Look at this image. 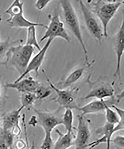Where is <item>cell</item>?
I'll use <instances>...</instances> for the list:
<instances>
[{"mask_svg": "<svg viewBox=\"0 0 124 149\" xmlns=\"http://www.w3.org/2000/svg\"><path fill=\"white\" fill-rule=\"evenodd\" d=\"M91 5V10L99 19L103 30L104 37L108 36V26L119 8L124 3L123 1H88Z\"/></svg>", "mask_w": 124, "mask_h": 149, "instance_id": "2", "label": "cell"}, {"mask_svg": "<svg viewBox=\"0 0 124 149\" xmlns=\"http://www.w3.org/2000/svg\"><path fill=\"white\" fill-rule=\"evenodd\" d=\"M104 111L106 114V122L115 125L120 122L119 117L116 112L111 109L110 106H107Z\"/></svg>", "mask_w": 124, "mask_h": 149, "instance_id": "22", "label": "cell"}, {"mask_svg": "<svg viewBox=\"0 0 124 149\" xmlns=\"http://www.w3.org/2000/svg\"><path fill=\"white\" fill-rule=\"evenodd\" d=\"M74 115L72 110L71 109H65V111L63 114L62 118V124L66 130V132H73V130L75 129L73 125Z\"/></svg>", "mask_w": 124, "mask_h": 149, "instance_id": "20", "label": "cell"}, {"mask_svg": "<svg viewBox=\"0 0 124 149\" xmlns=\"http://www.w3.org/2000/svg\"><path fill=\"white\" fill-rule=\"evenodd\" d=\"M36 27V26H33L28 28L25 45L35 47L40 51L41 48L37 41Z\"/></svg>", "mask_w": 124, "mask_h": 149, "instance_id": "21", "label": "cell"}, {"mask_svg": "<svg viewBox=\"0 0 124 149\" xmlns=\"http://www.w3.org/2000/svg\"><path fill=\"white\" fill-rule=\"evenodd\" d=\"M51 89L50 87H46L41 84L34 93L37 100H42L49 97L52 93Z\"/></svg>", "mask_w": 124, "mask_h": 149, "instance_id": "24", "label": "cell"}, {"mask_svg": "<svg viewBox=\"0 0 124 149\" xmlns=\"http://www.w3.org/2000/svg\"><path fill=\"white\" fill-rule=\"evenodd\" d=\"M54 144L52 133H46L40 147V149H53Z\"/></svg>", "mask_w": 124, "mask_h": 149, "instance_id": "25", "label": "cell"}, {"mask_svg": "<svg viewBox=\"0 0 124 149\" xmlns=\"http://www.w3.org/2000/svg\"><path fill=\"white\" fill-rule=\"evenodd\" d=\"M113 46L116 58V65L114 77L122 82L121 61L124 51V23L123 20L121 26L113 39Z\"/></svg>", "mask_w": 124, "mask_h": 149, "instance_id": "11", "label": "cell"}, {"mask_svg": "<svg viewBox=\"0 0 124 149\" xmlns=\"http://www.w3.org/2000/svg\"><path fill=\"white\" fill-rule=\"evenodd\" d=\"M2 15H0V23H1V21H2Z\"/></svg>", "mask_w": 124, "mask_h": 149, "instance_id": "32", "label": "cell"}, {"mask_svg": "<svg viewBox=\"0 0 124 149\" xmlns=\"http://www.w3.org/2000/svg\"><path fill=\"white\" fill-rule=\"evenodd\" d=\"M34 52V48L26 45L11 47L5 56V60L0 62L8 68H13L20 76L24 73Z\"/></svg>", "mask_w": 124, "mask_h": 149, "instance_id": "1", "label": "cell"}, {"mask_svg": "<svg viewBox=\"0 0 124 149\" xmlns=\"http://www.w3.org/2000/svg\"><path fill=\"white\" fill-rule=\"evenodd\" d=\"M75 149H79L78 148H76Z\"/></svg>", "mask_w": 124, "mask_h": 149, "instance_id": "33", "label": "cell"}, {"mask_svg": "<svg viewBox=\"0 0 124 149\" xmlns=\"http://www.w3.org/2000/svg\"><path fill=\"white\" fill-rule=\"evenodd\" d=\"M24 10H19L10 15L6 20L9 26L13 28H26L31 26H41L46 29L47 26L45 24L32 22L26 19L23 14Z\"/></svg>", "mask_w": 124, "mask_h": 149, "instance_id": "17", "label": "cell"}, {"mask_svg": "<svg viewBox=\"0 0 124 149\" xmlns=\"http://www.w3.org/2000/svg\"><path fill=\"white\" fill-rule=\"evenodd\" d=\"M19 100L20 102L21 107L25 108L32 109L34 103L37 100L35 94L34 93H21L20 94Z\"/></svg>", "mask_w": 124, "mask_h": 149, "instance_id": "19", "label": "cell"}, {"mask_svg": "<svg viewBox=\"0 0 124 149\" xmlns=\"http://www.w3.org/2000/svg\"><path fill=\"white\" fill-rule=\"evenodd\" d=\"M79 2L88 31L98 43L101 44L104 34L103 29L100 22L83 1H80Z\"/></svg>", "mask_w": 124, "mask_h": 149, "instance_id": "7", "label": "cell"}, {"mask_svg": "<svg viewBox=\"0 0 124 149\" xmlns=\"http://www.w3.org/2000/svg\"><path fill=\"white\" fill-rule=\"evenodd\" d=\"M9 148L10 147L3 138L2 129L0 127V149H9Z\"/></svg>", "mask_w": 124, "mask_h": 149, "instance_id": "29", "label": "cell"}, {"mask_svg": "<svg viewBox=\"0 0 124 149\" xmlns=\"http://www.w3.org/2000/svg\"><path fill=\"white\" fill-rule=\"evenodd\" d=\"M58 137L54 143L53 149H68L74 146L75 135L74 132H66L63 134L58 129L55 130Z\"/></svg>", "mask_w": 124, "mask_h": 149, "instance_id": "18", "label": "cell"}, {"mask_svg": "<svg viewBox=\"0 0 124 149\" xmlns=\"http://www.w3.org/2000/svg\"><path fill=\"white\" fill-rule=\"evenodd\" d=\"M42 84L38 81L31 76L25 77L20 80L16 82H6L5 87L16 90L20 93H34Z\"/></svg>", "mask_w": 124, "mask_h": 149, "instance_id": "14", "label": "cell"}, {"mask_svg": "<svg viewBox=\"0 0 124 149\" xmlns=\"http://www.w3.org/2000/svg\"><path fill=\"white\" fill-rule=\"evenodd\" d=\"M2 75L0 76V97L1 94V83H2Z\"/></svg>", "mask_w": 124, "mask_h": 149, "instance_id": "31", "label": "cell"}, {"mask_svg": "<svg viewBox=\"0 0 124 149\" xmlns=\"http://www.w3.org/2000/svg\"><path fill=\"white\" fill-rule=\"evenodd\" d=\"M52 1H42V0H38L36 1L35 3V6L38 10H41L45 8L49 4L50 2H52Z\"/></svg>", "mask_w": 124, "mask_h": 149, "instance_id": "27", "label": "cell"}, {"mask_svg": "<svg viewBox=\"0 0 124 149\" xmlns=\"http://www.w3.org/2000/svg\"><path fill=\"white\" fill-rule=\"evenodd\" d=\"M27 132H25V141L26 142V144H27V149H36L35 144L34 141H33L31 146L30 147L29 144V142H28V138H27Z\"/></svg>", "mask_w": 124, "mask_h": 149, "instance_id": "30", "label": "cell"}, {"mask_svg": "<svg viewBox=\"0 0 124 149\" xmlns=\"http://www.w3.org/2000/svg\"><path fill=\"white\" fill-rule=\"evenodd\" d=\"M95 60L84 64L82 67L76 69L70 73L65 79L58 84L57 87L65 89L71 87L72 85L78 82L93 66L95 62Z\"/></svg>", "mask_w": 124, "mask_h": 149, "instance_id": "16", "label": "cell"}, {"mask_svg": "<svg viewBox=\"0 0 124 149\" xmlns=\"http://www.w3.org/2000/svg\"><path fill=\"white\" fill-rule=\"evenodd\" d=\"M60 4L62 8L65 22L71 31L80 45L84 54L85 63H89L88 56L83 37L79 19L74 6L69 1H61Z\"/></svg>", "mask_w": 124, "mask_h": 149, "instance_id": "3", "label": "cell"}, {"mask_svg": "<svg viewBox=\"0 0 124 149\" xmlns=\"http://www.w3.org/2000/svg\"><path fill=\"white\" fill-rule=\"evenodd\" d=\"M27 146L26 141L24 142L22 139H19L15 144H14L9 148V149H24Z\"/></svg>", "mask_w": 124, "mask_h": 149, "instance_id": "28", "label": "cell"}, {"mask_svg": "<svg viewBox=\"0 0 124 149\" xmlns=\"http://www.w3.org/2000/svg\"><path fill=\"white\" fill-rule=\"evenodd\" d=\"M50 23L47 26L43 36L41 38L40 42L48 38L54 39L56 37H60L70 42L71 38L65 30L63 22L60 19L59 15H49Z\"/></svg>", "mask_w": 124, "mask_h": 149, "instance_id": "9", "label": "cell"}, {"mask_svg": "<svg viewBox=\"0 0 124 149\" xmlns=\"http://www.w3.org/2000/svg\"><path fill=\"white\" fill-rule=\"evenodd\" d=\"M124 141V136L117 135L114 139H112L111 142H113L117 147L123 149Z\"/></svg>", "mask_w": 124, "mask_h": 149, "instance_id": "26", "label": "cell"}, {"mask_svg": "<svg viewBox=\"0 0 124 149\" xmlns=\"http://www.w3.org/2000/svg\"><path fill=\"white\" fill-rule=\"evenodd\" d=\"M46 79L51 88L54 90L57 94L56 97L52 99L53 102L58 104L63 108L77 109L78 107L77 101L79 91L78 86L61 89L56 86L47 77Z\"/></svg>", "mask_w": 124, "mask_h": 149, "instance_id": "4", "label": "cell"}, {"mask_svg": "<svg viewBox=\"0 0 124 149\" xmlns=\"http://www.w3.org/2000/svg\"><path fill=\"white\" fill-rule=\"evenodd\" d=\"M124 97L123 91L116 96H113L108 100H95L84 106L78 107L77 110L81 112V115L85 116L89 114L97 113L104 111L107 106L111 107L113 105L117 104Z\"/></svg>", "mask_w": 124, "mask_h": 149, "instance_id": "8", "label": "cell"}, {"mask_svg": "<svg viewBox=\"0 0 124 149\" xmlns=\"http://www.w3.org/2000/svg\"><path fill=\"white\" fill-rule=\"evenodd\" d=\"M53 40L52 38L48 39L43 47L30 60L24 73L22 75L20 76L14 82L18 81L32 71L34 72L37 75H38V71L43 63L47 52Z\"/></svg>", "mask_w": 124, "mask_h": 149, "instance_id": "13", "label": "cell"}, {"mask_svg": "<svg viewBox=\"0 0 124 149\" xmlns=\"http://www.w3.org/2000/svg\"><path fill=\"white\" fill-rule=\"evenodd\" d=\"M62 107L54 111H40L35 108H32L37 114V124L43 129L46 133H52L57 126L62 124L63 114Z\"/></svg>", "mask_w": 124, "mask_h": 149, "instance_id": "6", "label": "cell"}, {"mask_svg": "<svg viewBox=\"0 0 124 149\" xmlns=\"http://www.w3.org/2000/svg\"><path fill=\"white\" fill-rule=\"evenodd\" d=\"M91 74L88 77L87 82L90 87L91 90L83 99L95 98L98 100H104L110 98L114 96V82H110L100 77L96 81H92L91 79Z\"/></svg>", "mask_w": 124, "mask_h": 149, "instance_id": "5", "label": "cell"}, {"mask_svg": "<svg viewBox=\"0 0 124 149\" xmlns=\"http://www.w3.org/2000/svg\"><path fill=\"white\" fill-rule=\"evenodd\" d=\"M17 42L18 41H12L9 37L3 42H0V60L5 57L8 50L13 46L12 45Z\"/></svg>", "mask_w": 124, "mask_h": 149, "instance_id": "23", "label": "cell"}, {"mask_svg": "<svg viewBox=\"0 0 124 149\" xmlns=\"http://www.w3.org/2000/svg\"><path fill=\"white\" fill-rule=\"evenodd\" d=\"M114 126L115 125L106 122L103 126L97 129L96 131V134L101 136V137L91 143H88L85 148L93 149L101 143H106V149H110L112 137L113 134L116 132L114 129Z\"/></svg>", "mask_w": 124, "mask_h": 149, "instance_id": "15", "label": "cell"}, {"mask_svg": "<svg viewBox=\"0 0 124 149\" xmlns=\"http://www.w3.org/2000/svg\"><path fill=\"white\" fill-rule=\"evenodd\" d=\"M78 120V127L76 128L77 135L75 138L74 143L76 148L84 149L88 143L91 136L90 127V120L85 116L79 114L77 116Z\"/></svg>", "mask_w": 124, "mask_h": 149, "instance_id": "10", "label": "cell"}, {"mask_svg": "<svg viewBox=\"0 0 124 149\" xmlns=\"http://www.w3.org/2000/svg\"><path fill=\"white\" fill-rule=\"evenodd\" d=\"M23 109V108L20 107L4 114L1 119V127L2 130L11 132L14 136L19 135L21 130L20 125V114Z\"/></svg>", "mask_w": 124, "mask_h": 149, "instance_id": "12", "label": "cell"}]
</instances>
